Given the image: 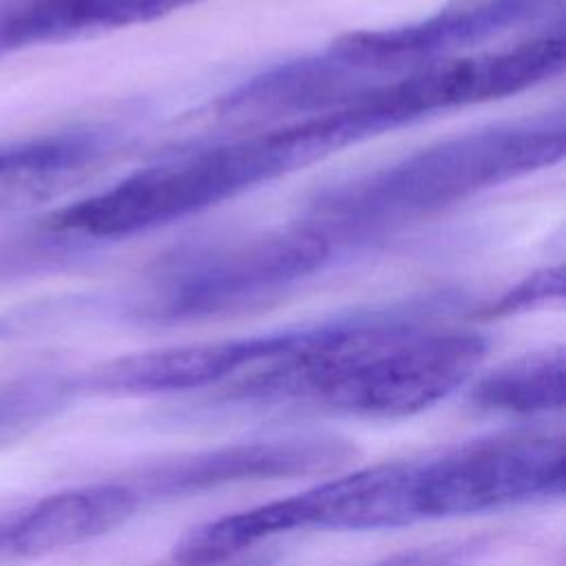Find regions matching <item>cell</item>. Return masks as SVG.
Returning <instances> with one entry per match:
<instances>
[{
	"mask_svg": "<svg viewBox=\"0 0 566 566\" xmlns=\"http://www.w3.org/2000/svg\"><path fill=\"white\" fill-rule=\"evenodd\" d=\"M57 157L55 135L0 146V181L44 172Z\"/></svg>",
	"mask_w": 566,
	"mask_h": 566,
	"instance_id": "5bb4252c",
	"label": "cell"
},
{
	"mask_svg": "<svg viewBox=\"0 0 566 566\" xmlns=\"http://www.w3.org/2000/svg\"><path fill=\"white\" fill-rule=\"evenodd\" d=\"M489 352L473 329L374 312L290 329L287 345L226 391L250 407H316L360 418H405L464 385Z\"/></svg>",
	"mask_w": 566,
	"mask_h": 566,
	"instance_id": "6da1fadb",
	"label": "cell"
},
{
	"mask_svg": "<svg viewBox=\"0 0 566 566\" xmlns=\"http://www.w3.org/2000/svg\"><path fill=\"white\" fill-rule=\"evenodd\" d=\"M418 520L416 460H396L363 467L301 493L223 515L217 533L226 548L250 551L274 535L298 528L380 531Z\"/></svg>",
	"mask_w": 566,
	"mask_h": 566,
	"instance_id": "8992f818",
	"label": "cell"
},
{
	"mask_svg": "<svg viewBox=\"0 0 566 566\" xmlns=\"http://www.w3.org/2000/svg\"><path fill=\"white\" fill-rule=\"evenodd\" d=\"M71 376L29 374L0 382V444L55 416L73 398Z\"/></svg>",
	"mask_w": 566,
	"mask_h": 566,
	"instance_id": "7c38bea8",
	"label": "cell"
},
{
	"mask_svg": "<svg viewBox=\"0 0 566 566\" xmlns=\"http://www.w3.org/2000/svg\"><path fill=\"white\" fill-rule=\"evenodd\" d=\"M462 564H464V551L460 546L455 548L436 546V548L405 551L369 566H462Z\"/></svg>",
	"mask_w": 566,
	"mask_h": 566,
	"instance_id": "9a60e30c",
	"label": "cell"
},
{
	"mask_svg": "<svg viewBox=\"0 0 566 566\" xmlns=\"http://www.w3.org/2000/svg\"><path fill=\"white\" fill-rule=\"evenodd\" d=\"M367 137L371 128L356 108L287 119L177 150L38 221L80 245L133 237L219 206Z\"/></svg>",
	"mask_w": 566,
	"mask_h": 566,
	"instance_id": "7a4b0ae2",
	"label": "cell"
},
{
	"mask_svg": "<svg viewBox=\"0 0 566 566\" xmlns=\"http://www.w3.org/2000/svg\"><path fill=\"white\" fill-rule=\"evenodd\" d=\"M336 248L307 219L184 248L157 263L135 312L153 323H188L256 310L318 274Z\"/></svg>",
	"mask_w": 566,
	"mask_h": 566,
	"instance_id": "277c9868",
	"label": "cell"
},
{
	"mask_svg": "<svg viewBox=\"0 0 566 566\" xmlns=\"http://www.w3.org/2000/svg\"><path fill=\"white\" fill-rule=\"evenodd\" d=\"M564 148L562 111L491 124L323 188L305 219L338 245L363 241L548 168Z\"/></svg>",
	"mask_w": 566,
	"mask_h": 566,
	"instance_id": "3957f363",
	"label": "cell"
},
{
	"mask_svg": "<svg viewBox=\"0 0 566 566\" xmlns=\"http://www.w3.org/2000/svg\"><path fill=\"white\" fill-rule=\"evenodd\" d=\"M352 455V444L336 436H274L230 442L153 464L130 484L144 502L188 497L230 484L332 473Z\"/></svg>",
	"mask_w": 566,
	"mask_h": 566,
	"instance_id": "ba28073f",
	"label": "cell"
},
{
	"mask_svg": "<svg viewBox=\"0 0 566 566\" xmlns=\"http://www.w3.org/2000/svg\"><path fill=\"white\" fill-rule=\"evenodd\" d=\"M287 338L290 329H281L135 352L102 363L82 376H71V380L75 396H157L206 389L272 358L285 347Z\"/></svg>",
	"mask_w": 566,
	"mask_h": 566,
	"instance_id": "9c48e42d",
	"label": "cell"
},
{
	"mask_svg": "<svg viewBox=\"0 0 566 566\" xmlns=\"http://www.w3.org/2000/svg\"><path fill=\"white\" fill-rule=\"evenodd\" d=\"M559 7L562 0H449L416 22L347 31L323 53L358 75L391 77L464 55L467 49L535 24Z\"/></svg>",
	"mask_w": 566,
	"mask_h": 566,
	"instance_id": "52a82bcc",
	"label": "cell"
},
{
	"mask_svg": "<svg viewBox=\"0 0 566 566\" xmlns=\"http://www.w3.org/2000/svg\"><path fill=\"white\" fill-rule=\"evenodd\" d=\"M142 504L130 482H97L46 495L0 524V553L42 557L73 548L119 528Z\"/></svg>",
	"mask_w": 566,
	"mask_h": 566,
	"instance_id": "30bf717a",
	"label": "cell"
},
{
	"mask_svg": "<svg viewBox=\"0 0 566 566\" xmlns=\"http://www.w3.org/2000/svg\"><path fill=\"white\" fill-rule=\"evenodd\" d=\"M469 398L478 409L495 413H559L566 405L564 347H542L504 360L478 378Z\"/></svg>",
	"mask_w": 566,
	"mask_h": 566,
	"instance_id": "8fae6325",
	"label": "cell"
},
{
	"mask_svg": "<svg viewBox=\"0 0 566 566\" xmlns=\"http://www.w3.org/2000/svg\"><path fill=\"white\" fill-rule=\"evenodd\" d=\"M562 493L564 442L557 436L480 440L416 460L420 520L475 515Z\"/></svg>",
	"mask_w": 566,
	"mask_h": 566,
	"instance_id": "5b68a950",
	"label": "cell"
},
{
	"mask_svg": "<svg viewBox=\"0 0 566 566\" xmlns=\"http://www.w3.org/2000/svg\"><path fill=\"white\" fill-rule=\"evenodd\" d=\"M172 566H270L268 557H230V559H219V562H175Z\"/></svg>",
	"mask_w": 566,
	"mask_h": 566,
	"instance_id": "2e32d148",
	"label": "cell"
},
{
	"mask_svg": "<svg viewBox=\"0 0 566 566\" xmlns=\"http://www.w3.org/2000/svg\"><path fill=\"white\" fill-rule=\"evenodd\" d=\"M564 296V268H544L539 272L528 274L511 290L502 292L497 298L489 301L482 310L475 312L480 318H504L513 316L551 301H559Z\"/></svg>",
	"mask_w": 566,
	"mask_h": 566,
	"instance_id": "4fadbf2b",
	"label": "cell"
}]
</instances>
